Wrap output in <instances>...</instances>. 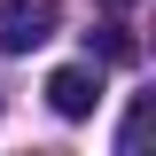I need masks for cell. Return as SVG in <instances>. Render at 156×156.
<instances>
[{"label": "cell", "instance_id": "obj_1", "mask_svg": "<svg viewBox=\"0 0 156 156\" xmlns=\"http://www.w3.org/2000/svg\"><path fill=\"white\" fill-rule=\"evenodd\" d=\"M62 31V0H0V55H31Z\"/></svg>", "mask_w": 156, "mask_h": 156}, {"label": "cell", "instance_id": "obj_2", "mask_svg": "<svg viewBox=\"0 0 156 156\" xmlns=\"http://www.w3.org/2000/svg\"><path fill=\"white\" fill-rule=\"evenodd\" d=\"M94 101H101V78L86 70V62H62V70L47 78V109L55 117H94Z\"/></svg>", "mask_w": 156, "mask_h": 156}, {"label": "cell", "instance_id": "obj_3", "mask_svg": "<svg viewBox=\"0 0 156 156\" xmlns=\"http://www.w3.org/2000/svg\"><path fill=\"white\" fill-rule=\"evenodd\" d=\"M140 140H148V101H133V117H125V133H117V148L133 156V148H140Z\"/></svg>", "mask_w": 156, "mask_h": 156}, {"label": "cell", "instance_id": "obj_4", "mask_svg": "<svg viewBox=\"0 0 156 156\" xmlns=\"http://www.w3.org/2000/svg\"><path fill=\"white\" fill-rule=\"evenodd\" d=\"M101 55H109V62H133V39H125V31L109 23V31H101Z\"/></svg>", "mask_w": 156, "mask_h": 156}]
</instances>
